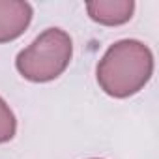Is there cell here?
I'll list each match as a JSON object with an SVG mask.
<instances>
[{
    "label": "cell",
    "mask_w": 159,
    "mask_h": 159,
    "mask_svg": "<svg viewBox=\"0 0 159 159\" xmlns=\"http://www.w3.org/2000/svg\"><path fill=\"white\" fill-rule=\"evenodd\" d=\"M153 73V54L139 39H120L111 45L98 64L99 88L111 98H129L140 92Z\"/></svg>",
    "instance_id": "1"
},
{
    "label": "cell",
    "mask_w": 159,
    "mask_h": 159,
    "mask_svg": "<svg viewBox=\"0 0 159 159\" xmlns=\"http://www.w3.org/2000/svg\"><path fill=\"white\" fill-rule=\"evenodd\" d=\"M71 56L69 34L62 28H47L17 54L15 67L30 83H49L67 69Z\"/></svg>",
    "instance_id": "2"
},
{
    "label": "cell",
    "mask_w": 159,
    "mask_h": 159,
    "mask_svg": "<svg viewBox=\"0 0 159 159\" xmlns=\"http://www.w3.org/2000/svg\"><path fill=\"white\" fill-rule=\"evenodd\" d=\"M34 10L25 0H0V43H8L25 34Z\"/></svg>",
    "instance_id": "3"
},
{
    "label": "cell",
    "mask_w": 159,
    "mask_h": 159,
    "mask_svg": "<svg viewBox=\"0 0 159 159\" xmlns=\"http://www.w3.org/2000/svg\"><path fill=\"white\" fill-rule=\"evenodd\" d=\"M86 11L92 21L103 26H120L133 17V0H92L86 4Z\"/></svg>",
    "instance_id": "4"
},
{
    "label": "cell",
    "mask_w": 159,
    "mask_h": 159,
    "mask_svg": "<svg viewBox=\"0 0 159 159\" xmlns=\"http://www.w3.org/2000/svg\"><path fill=\"white\" fill-rule=\"evenodd\" d=\"M17 131V120L10 105L0 98V144L10 142L15 137Z\"/></svg>",
    "instance_id": "5"
},
{
    "label": "cell",
    "mask_w": 159,
    "mask_h": 159,
    "mask_svg": "<svg viewBox=\"0 0 159 159\" xmlns=\"http://www.w3.org/2000/svg\"><path fill=\"white\" fill-rule=\"evenodd\" d=\"M92 159H99V157H92Z\"/></svg>",
    "instance_id": "6"
}]
</instances>
